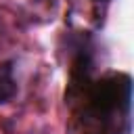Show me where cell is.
<instances>
[{
  "instance_id": "1",
  "label": "cell",
  "mask_w": 134,
  "mask_h": 134,
  "mask_svg": "<svg viewBox=\"0 0 134 134\" xmlns=\"http://www.w3.org/2000/svg\"><path fill=\"white\" fill-rule=\"evenodd\" d=\"M92 61L84 48L71 67V90L80 96L77 117L82 134H128L132 82L128 73H109L100 80L90 77Z\"/></svg>"
},
{
  "instance_id": "3",
  "label": "cell",
  "mask_w": 134,
  "mask_h": 134,
  "mask_svg": "<svg viewBox=\"0 0 134 134\" xmlns=\"http://www.w3.org/2000/svg\"><path fill=\"white\" fill-rule=\"evenodd\" d=\"M92 2H98V4L103 2V4H105V2H111V0H92Z\"/></svg>"
},
{
  "instance_id": "2",
  "label": "cell",
  "mask_w": 134,
  "mask_h": 134,
  "mask_svg": "<svg viewBox=\"0 0 134 134\" xmlns=\"http://www.w3.org/2000/svg\"><path fill=\"white\" fill-rule=\"evenodd\" d=\"M19 92V84L15 77V61L6 59L0 63V105H8Z\"/></svg>"
}]
</instances>
